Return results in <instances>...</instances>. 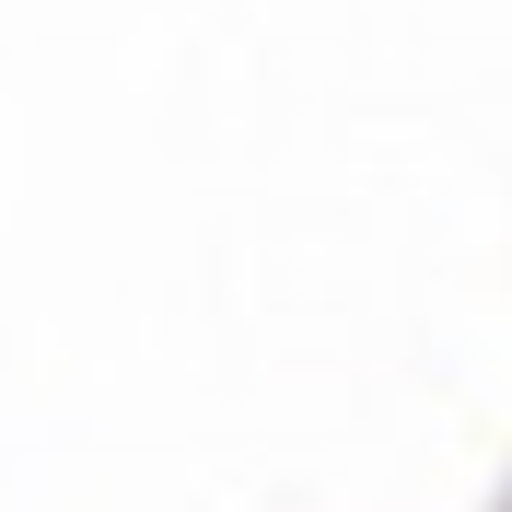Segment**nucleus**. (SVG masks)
I'll list each match as a JSON object with an SVG mask.
<instances>
[{
    "label": "nucleus",
    "instance_id": "obj_1",
    "mask_svg": "<svg viewBox=\"0 0 512 512\" xmlns=\"http://www.w3.org/2000/svg\"><path fill=\"white\" fill-rule=\"evenodd\" d=\"M501 512H512V501H501Z\"/></svg>",
    "mask_w": 512,
    "mask_h": 512
}]
</instances>
